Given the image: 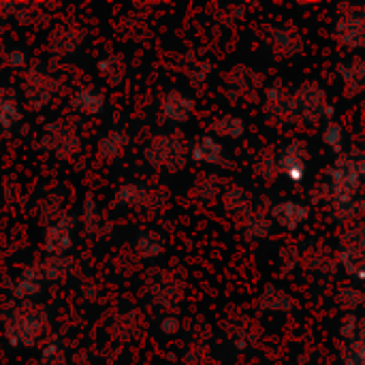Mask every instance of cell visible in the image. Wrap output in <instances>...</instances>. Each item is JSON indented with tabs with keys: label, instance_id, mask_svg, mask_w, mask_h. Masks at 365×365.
Returning a JSON list of instances; mask_svg holds the SVG:
<instances>
[{
	"label": "cell",
	"instance_id": "obj_1",
	"mask_svg": "<svg viewBox=\"0 0 365 365\" xmlns=\"http://www.w3.org/2000/svg\"><path fill=\"white\" fill-rule=\"evenodd\" d=\"M327 175L331 180L329 188H331V201L336 205H346L355 201L361 186V175L351 154H340L338 160L327 169Z\"/></svg>",
	"mask_w": 365,
	"mask_h": 365
},
{
	"label": "cell",
	"instance_id": "obj_3",
	"mask_svg": "<svg viewBox=\"0 0 365 365\" xmlns=\"http://www.w3.org/2000/svg\"><path fill=\"white\" fill-rule=\"evenodd\" d=\"M186 148L180 139L160 135L156 137L150 148L145 150V158L152 167H169L173 173L184 167L186 163Z\"/></svg>",
	"mask_w": 365,
	"mask_h": 365
},
{
	"label": "cell",
	"instance_id": "obj_16",
	"mask_svg": "<svg viewBox=\"0 0 365 365\" xmlns=\"http://www.w3.org/2000/svg\"><path fill=\"white\" fill-rule=\"evenodd\" d=\"M261 308L263 310H272V312H289L293 308V299L280 291L274 284H267L263 295H261Z\"/></svg>",
	"mask_w": 365,
	"mask_h": 365
},
{
	"label": "cell",
	"instance_id": "obj_26",
	"mask_svg": "<svg viewBox=\"0 0 365 365\" xmlns=\"http://www.w3.org/2000/svg\"><path fill=\"white\" fill-rule=\"evenodd\" d=\"M323 141L325 145H329L336 154H342V148H344V130L338 122H329L323 130Z\"/></svg>",
	"mask_w": 365,
	"mask_h": 365
},
{
	"label": "cell",
	"instance_id": "obj_12",
	"mask_svg": "<svg viewBox=\"0 0 365 365\" xmlns=\"http://www.w3.org/2000/svg\"><path fill=\"white\" fill-rule=\"evenodd\" d=\"M192 109H195V101L188 98V96H184L178 90L169 92L165 96V101H163V113L171 122H186L190 118Z\"/></svg>",
	"mask_w": 365,
	"mask_h": 365
},
{
	"label": "cell",
	"instance_id": "obj_40",
	"mask_svg": "<svg viewBox=\"0 0 365 365\" xmlns=\"http://www.w3.org/2000/svg\"><path fill=\"white\" fill-rule=\"evenodd\" d=\"M334 115H336V107H334V105H327V107H325V113H323V118L331 120Z\"/></svg>",
	"mask_w": 365,
	"mask_h": 365
},
{
	"label": "cell",
	"instance_id": "obj_8",
	"mask_svg": "<svg viewBox=\"0 0 365 365\" xmlns=\"http://www.w3.org/2000/svg\"><path fill=\"white\" fill-rule=\"evenodd\" d=\"M272 218L280 227L295 231L310 218V207L304 203H297V201H284V203H278L272 207Z\"/></svg>",
	"mask_w": 365,
	"mask_h": 365
},
{
	"label": "cell",
	"instance_id": "obj_31",
	"mask_svg": "<svg viewBox=\"0 0 365 365\" xmlns=\"http://www.w3.org/2000/svg\"><path fill=\"white\" fill-rule=\"evenodd\" d=\"M257 171H259V175L265 180V182H272L280 171H278V158H274V156H269V154H265V156H261V160H259V165H257Z\"/></svg>",
	"mask_w": 365,
	"mask_h": 365
},
{
	"label": "cell",
	"instance_id": "obj_20",
	"mask_svg": "<svg viewBox=\"0 0 365 365\" xmlns=\"http://www.w3.org/2000/svg\"><path fill=\"white\" fill-rule=\"evenodd\" d=\"M98 73L109 86H120V81L126 75V64L120 56H109L98 62Z\"/></svg>",
	"mask_w": 365,
	"mask_h": 365
},
{
	"label": "cell",
	"instance_id": "obj_28",
	"mask_svg": "<svg viewBox=\"0 0 365 365\" xmlns=\"http://www.w3.org/2000/svg\"><path fill=\"white\" fill-rule=\"evenodd\" d=\"M340 263L344 265V269H346L351 276H357V278L365 280L364 255H355V252H346V250H342V252H340Z\"/></svg>",
	"mask_w": 365,
	"mask_h": 365
},
{
	"label": "cell",
	"instance_id": "obj_23",
	"mask_svg": "<svg viewBox=\"0 0 365 365\" xmlns=\"http://www.w3.org/2000/svg\"><path fill=\"white\" fill-rule=\"evenodd\" d=\"M137 252L143 257V259H152V257H158L163 252V242L156 233L148 231L139 237L137 242Z\"/></svg>",
	"mask_w": 365,
	"mask_h": 365
},
{
	"label": "cell",
	"instance_id": "obj_18",
	"mask_svg": "<svg viewBox=\"0 0 365 365\" xmlns=\"http://www.w3.org/2000/svg\"><path fill=\"white\" fill-rule=\"evenodd\" d=\"M274 47L278 51V56L289 58V56H297L302 53V36L289 30H274Z\"/></svg>",
	"mask_w": 365,
	"mask_h": 365
},
{
	"label": "cell",
	"instance_id": "obj_32",
	"mask_svg": "<svg viewBox=\"0 0 365 365\" xmlns=\"http://www.w3.org/2000/svg\"><path fill=\"white\" fill-rule=\"evenodd\" d=\"M365 212V201H351V203H346V205H336V214H338V218H342V220H355V218H359L361 214Z\"/></svg>",
	"mask_w": 365,
	"mask_h": 365
},
{
	"label": "cell",
	"instance_id": "obj_2",
	"mask_svg": "<svg viewBox=\"0 0 365 365\" xmlns=\"http://www.w3.org/2000/svg\"><path fill=\"white\" fill-rule=\"evenodd\" d=\"M43 327H45V319L38 310H24V312H15L6 321L4 331L13 346L17 344L34 346V342L43 334Z\"/></svg>",
	"mask_w": 365,
	"mask_h": 365
},
{
	"label": "cell",
	"instance_id": "obj_21",
	"mask_svg": "<svg viewBox=\"0 0 365 365\" xmlns=\"http://www.w3.org/2000/svg\"><path fill=\"white\" fill-rule=\"evenodd\" d=\"M77 45H79V36L73 34V30H68V28H58L49 36V47L56 53H73Z\"/></svg>",
	"mask_w": 365,
	"mask_h": 365
},
{
	"label": "cell",
	"instance_id": "obj_35",
	"mask_svg": "<svg viewBox=\"0 0 365 365\" xmlns=\"http://www.w3.org/2000/svg\"><path fill=\"white\" fill-rule=\"evenodd\" d=\"M349 353H351L359 364L365 365V327L359 329V334H357V338L353 340V344H351Z\"/></svg>",
	"mask_w": 365,
	"mask_h": 365
},
{
	"label": "cell",
	"instance_id": "obj_24",
	"mask_svg": "<svg viewBox=\"0 0 365 365\" xmlns=\"http://www.w3.org/2000/svg\"><path fill=\"white\" fill-rule=\"evenodd\" d=\"M342 250L346 252H355V255H365V227L359 225L355 229H351L344 237H342Z\"/></svg>",
	"mask_w": 365,
	"mask_h": 365
},
{
	"label": "cell",
	"instance_id": "obj_29",
	"mask_svg": "<svg viewBox=\"0 0 365 365\" xmlns=\"http://www.w3.org/2000/svg\"><path fill=\"white\" fill-rule=\"evenodd\" d=\"M66 269H68V265H66L64 257H49L43 267V274L47 280H60L66 274Z\"/></svg>",
	"mask_w": 365,
	"mask_h": 365
},
{
	"label": "cell",
	"instance_id": "obj_36",
	"mask_svg": "<svg viewBox=\"0 0 365 365\" xmlns=\"http://www.w3.org/2000/svg\"><path fill=\"white\" fill-rule=\"evenodd\" d=\"M359 321H357V317L355 314H351V317H346L344 321H342V327H340V336L344 338V340H355L357 338V329H359V325H357Z\"/></svg>",
	"mask_w": 365,
	"mask_h": 365
},
{
	"label": "cell",
	"instance_id": "obj_10",
	"mask_svg": "<svg viewBox=\"0 0 365 365\" xmlns=\"http://www.w3.org/2000/svg\"><path fill=\"white\" fill-rule=\"evenodd\" d=\"M342 81H344V96L355 98L365 83V60L364 58H353L351 62H342L338 66Z\"/></svg>",
	"mask_w": 365,
	"mask_h": 365
},
{
	"label": "cell",
	"instance_id": "obj_9",
	"mask_svg": "<svg viewBox=\"0 0 365 365\" xmlns=\"http://www.w3.org/2000/svg\"><path fill=\"white\" fill-rule=\"evenodd\" d=\"M71 218H62L60 222L47 227L45 231V250L53 257H64L71 248Z\"/></svg>",
	"mask_w": 365,
	"mask_h": 365
},
{
	"label": "cell",
	"instance_id": "obj_33",
	"mask_svg": "<svg viewBox=\"0 0 365 365\" xmlns=\"http://www.w3.org/2000/svg\"><path fill=\"white\" fill-rule=\"evenodd\" d=\"M225 205H227V210L244 207V205H246V192H244L242 188H231V190L225 195Z\"/></svg>",
	"mask_w": 365,
	"mask_h": 365
},
{
	"label": "cell",
	"instance_id": "obj_19",
	"mask_svg": "<svg viewBox=\"0 0 365 365\" xmlns=\"http://www.w3.org/2000/svg\"><path fill=\"white\" fill-rule=\"evenodd\" d=\"M103 105H105L103 94L90 90V88H88V90H79V92L73 96V107H75L77 111L86 113V115H96V113H101Z\"/></svg>",
	"mask_w": 365,
	"mask_h": 365
},
{
	"label": "cell",
	"instance_id": "obj_7",
	"mask_svg": "<svg viewBox=\"0 0 365 365\" xmlns=\"http://www.w3.org/2000/svg\"><path fill=\"white\" fill-rule=\"evenodd\" d=\"M45 139L49 141V150H53L58 158H68V156H73V152H77L75 130H73V126H68L64 122L47 126V137Z\"/></svg>",
	"mask_w": 365,
	"mask_h": 365
},
{
	"label": "cell",
	"instance_id": "obj_30",
	"mask_svg": "<svg viewBox=\"0 0 365 365\" xmlns=\"http://www.w3.org/2000/svg\"><path fill=\"white\" fill-rule=\"evenodd\" d=\"M365 302V295L357 289H342L340 295H338V304L344 308V310H355L359 308Z\"/></svg>",
	"mask_w": 365,
	"mask_h": 365
},
{
	"label": "cell",
	"instance_id": "obj_39",
	"mask_svg": "<svg viewBox=\"0 0 365 365\" xmlns=\"http://www.w3.org/2000/svg\"><path fill=\"white\" fill-rule=\"evenodd\" d=\"M353 160H355V167H357L359 175L365 178V152H355L353 154Z\"/></svg>",
	"mask_w": 365,
	"mask_h": 365
},
{
	"label": "cell",
	"instance_id": "obj_38",
	"mask_svg": "<svg viewBox=\"0 0 365 365\" xmlns=\"http://www.w3.org/2000/svg\"><path fill=\"white\" fill-rule=\"evenodd\" d=\"M9 64H11V66H15V68H21V66L26 64V56H24V51L13 49V51L9 53Z\"/></svg>",
	"mask_w": 365,
	"mask_h": 365
},
{
	"label": "cell",
	"instance_id": "obj_11",
	"mask_svg": "<svg viewBox=\"0 0 365 365\" xmlns=\"http://www.w3.org/2000/svg\"><path fill=\"white\" fill-rule=\"evenodd\" d=\"M190 156H192V160H197V163L229 165V163L225 160V150H222V145H220L214 137H210V135H203V137L197 139V143H195L192 150H190Z\"/></svg>",
	"mask_w": 365,
	"mask_h": 365
},
{
	"label": "cell",
	"instance_id": "obj_4",
	"mask_svg": "<svg viewBox=\"0 0 365 365\" xmlns=\"http://www.w3.org/2000/svg\"><path fill=\"white\" fill-rule=\"evenodd\" d=\"M327 94L325 90L310 81V83H304L297 94L293 96V113L295 115H302L304 120H308L310 124L319 122L325 113V107H327Z\"/></svg>",
	"mask_w": 365,
	"mask_h": 365
},
{
	"label": "cell",
	"instance_id": "obj_6",
	"mask_svg": "<svg viewBox=\"0 0 365 365\" xmlns=\"http://www.w3.org/2000/svg\"><path fill=\"white\" fill-rule=\"evenodd\" d=\"M336 36L340 38L342 45L351 49L365 47V15L353 11L342 15L336 24Z\"/></svg>",
	"mask_w": 365,
	"mask_h": 365
},
{
	"label": "cell",
	"instance_id": "obj_34",
	"mask_svg": "<svg viewBox=\"0 0 365 365\" xmlns=\"http://www.w3.org/2000/svg\"><path fill=\"white\" fill-rule=\"evenodd\" d=\"M267 233H269V222L265 218H261V216L250 218V222H248V235L250 237H265Z\"/></svg>",
	"mask_w": 365,
	"mask_h": 365
},
{
	"label": "cell",
	"instance_id": "obj_13",
	"mask_svg": "<svg viewBox=\"0 0 365 365\" xmlns=\"http://www.w3.org/2000/svg\"><path fill=\"white\" fill-rule=\"evenodd\" d=\"M56 92V81H51L49 77H43L38 73H32L28 83H26V96L30 101L32 107H43L49 103V98Z\"/></svg>",
	"mask_w": 365,
	"mask_h": 365
},
{
	"label": "cell",
	"instance_id": "obj_37",
	"mask_svg": "<svg viewBox=\"0 0 365 365\" xmlns=\"http://www.w3.org/2000/svg\"><path fill=\"white\" fill-rule=\"evenodd\" d=\"M160 329H163V334H167V336L178 334V331H180V321H178L175 317H167V319H163Z\"/></svg>",
	"mask_w": 365,
	"mask_h": 365
},
{
	"label": "cell",
	"instance_id": "obj_22",
	"mask_svg": "<svg viewBox=\"0 0 365 365\" xmlns=\"http://www.w3.org/2000/svg\"><path fill=\"white\" fill-rule=\"evenodd\" d=\"M212 130L220 137H231V139H240L246 130L244 126V120L235 118V115H225V118H218L214 124H212Z\"/></svg>",
	"mask_w": 365,
	"mask_h": 365
},
{
	"label": "cell",
	"instance_id": "obj_17",
	"mask_svg": "<svg viewBox=\"0 0 365 365\" xmlns=\"http://www.w3.org/2000/svg\"><path fill=\"white\" fill-rule=\"evenodd\" d=\"M38 291H41V274H38V269H34V267L24 269V274L17 278V282L13 287V295L17 299H28V297L36 295Z\"/></svg>",
	"mask_w": 365,
	"mask_h": 365
},
{
	"label": "cell",
	"instance_id": "obj_25",
	"mask_svg": "<svg viewBox=\"0 0 365 365\" xmlns=\"http://www.w3.org/2000/svg\"><path fill=\"white\" fill-rule=\"evenodd\" d=\"M21 120V111L13 98H0V126L13 128Z\"/></svg>",
	"mask_w": 365,
	"mask_h": 365
},
{
	"label": "cell",
	"instance_id": "obj_14",
	"mask_svg": "<svg viewBox=\"0 0 365 365\" xmlns=\"http://www.w3.org/2000/svg\"><path fill=\"white\" fill-rule=\"evenodd\" d=\"M126 145H128L126 133H122V130H111V133H107V135L98 141L96 154H98V158H103V160H113V158H118V156L124 154Z\"/></svg>",
	"mask_w": 365,
	"mask_h": 365
},
{
	"label": "cell",
	"instance_id": "obj_15",
	"mask_svg": "<svg viewBox=\"0 0 365 365\" xmlns=\"http://www.w3.org/2000/svg\"><path fill=\"white\" fill-rule=\"evenodd\" d=\"M265 111L272 115H287L293 113V96H289L280 86H272L265 92Z\"/></svg>",
	"mask_w": 365,
	"mask_h": 365
},
{
	"label": "cell",
	"instance_id": "obj_5",
	"mask_svg": "<svg viewBox=\"0 0 365 365\" xmlns=\"http://www.w3.org/2000/svg\"><path fill=\"white\" fill-rule=\"evenodd\" d=\"M306 156H308L306 141L299 139L291 141L278 158V171L284 173L291 182L299 184L306 175Z\"/></svg>",
	"mask_w": 365,
	"mask_h": 365
},
{
	"label": "cell",
	"instance_id": "obj_27",
	"mask_svg": "<svg viewBox=\"0 0 365 365\" xmlns=\"http://www.w3.org/2000/svg\"><path fill=\"white\" fill-rule=\"evenodd\" d=\"M118 201H122V203H126V205H130V207H135V205H141L145 199H148V192L143 190V186H137V184H126V186H122L120 190H118Z\"/></svg>",
	"mask_w": 365,
	"mask_h": 365
}]
</instances>
